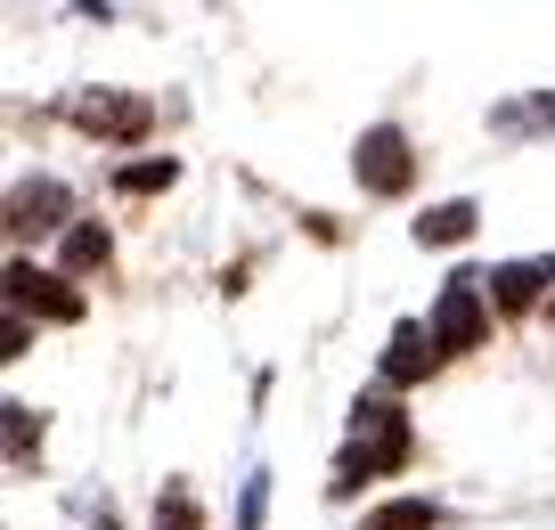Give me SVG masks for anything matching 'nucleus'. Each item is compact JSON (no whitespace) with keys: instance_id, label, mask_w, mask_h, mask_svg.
<instances>
[{"instance_id":"obj_1","label":"nucleus","mask_w":555,"mask_h":530,"mask_svg":"<svg viewBox=\"0 0 555 530\" xmlns=\"http://www.w3.org/2000/svg\"><path fill=\"white\" fill-rule=\"evenodd\" d=\"M409 457H416V425L400 416L392 392H367V400H351V441H344V457H335V481H327V490H335V497H360L367 481L409 474Z\"/></svg>"},{"instance_id":"obj_8","label":"nucleus","mask_w":555,"mask_h":530,"mask_svg":"<svg viewBox=\"0 0 555 530\" xmlns=\"http://www.w3.org/2000/svg\"><path fill=\"white\" fill-rule=\"evenodd\" d=\"M474 229H482V205H474V196H441V205H425V212L409 221V237L441 254V245H466Z\"/></svg>"},{"instance_id":"obj_3","label":"nucleus","mask_w":555,"mask_h":530,"mask_svg":"<svg viewBox=\"0 0 555 530\" xmlns=\"http://www.w3.org/2000/svg\"><path fill=\"white\" fill-rule=\"evenodd\" d=\"M351 180H360V196H409L416 189V147L400 122H367L360 139H351Z\"/></svg>"},{"instance_id":"obj_13","label":"nucleus","mask_w":555,"mask_h":530,"mask_svg":"<svg viewBox=\"0 0 555 530\" xmlns=\"http://www.w3.org/2000/svg\"><path fill=\"white\" fill-rule=\"evenodd\" d=\"M9 465H34L41 457V409H25V400H9Z\"/></svg>"},{"instance_id":"obj_18","label":"nucleus","mask_w":555,"mask_h":530,"mask_svg":"<svg viewBox=\"0 0 555 530\" xmlns=\"http://www.w3.org/2000/svg\"><path fill=\"white\" fill-rule=\"evenodd\" d=\"M547 286H555V254H547Z\"/></svg>"},{"instance_id":"obj_2","label":"nucleus","mask_w":555,"mask_h":530,"mask_svg":"<svg viewBox=\"0 0 555 530\" xmlns=\"http://www.w3.org/2000/svg\"><path fill=\"white\" fill-rule=\"evenodd\" d=\"M425 326H434L441 360L482 351V342H490V277L482 270H450V277H441V294H434V310H425Z\"/></svg>"},{"instance_id":"obj_17","label":"nucleus","mask_w":555,"mask_h":530,"mask_svg":"<svg viewBox=\"0 0 555 530\" xmlns=\"http://www.w3.org/2000/svg\"><path fill=\"white\" fill-rule=\"evenodd\" d=\"M0 360H25V319L9 310V326H0Z\"/></svg>"},{"instance_id":"obj_12","label":"nucleus","mask_w":555,"mask_h":530,"mask_svg":"<svg viewBox=\"0 0 555 530\" xmlns=\"http://www.w3.org/2000/svg\"><path fill=\"white\" fill-rule=\"evenodd\" d=\"M172 180H180V155H147V164H122L115 171L122 196H156V189H172Z\"/></svg>"},{"instance_id":"obj_6","label":"nucleus","mask_w":555,"mask_h":530,"mask_svg":"<svg viewBox=\"0 0 555 530\" xmlns=\"http://www.w3.org/2000/svg\"><path fill=\"white\" fill-rule=\"evenodd\" d=\"M9 229H17V237H50V229H74V196L57 189L50 171H41V180H17V189H9Z\"/></svg>"},{"instance_id":"obj_10","label":"nucleus","mask_w":555,"mask_h":530,"mask_svg":"<svg viewBox=\"0 0 555 530\" xmlns=\"http://www.w3.org/2000/svg\"><path fill=\"white\" fill-rule=\"evenodd\" d=\"M539 286H547V261H506V270H490V302L499 310H531Z\"/></svg>"},{"instance_id":"obj_16","label":"nucleus","mask_w":555,"mask_h":530,"mask_svg":"<svg viewBox=\"0 0 555 530\" xmlns=\"http://www.w3.org/2000/svg\"><path fill=\"white\" fill-rule=\"evenodd\" d=\"M261 506H270V474H245V497H237V530H261Z\"/></svg>"},{"instance_id":"obj_4","label":"nucleus","mask_w":555,"mask_h":530,"mask_svg":"<svg viewBox=\"0 0 555 530\" xmlns=\"http://www.w3.org/2000/svg\"><path fill=\"white\" fill-rule=\"evenodd\" d=\"M9 310L17 319H41V326H82V286H74L66 270H34V261H9Z\"/></svg>"},{"instance_id":"obj_5","label":"nucleus","mask_w":555,"mask_h":530,"mask_svg":"<svg viewBox=\"0 0 555 530\" xmlns=\"http://www.w3.org/2000/svg\"><path fill=\"white\" fill-rule=\"evenodd\" d=\"M74 122L90 139H115V147H139V139L156 131V106L139 99V90H82L74 99Z\"/></svg>"},{"instance_id":"obj_11","label":"nucleus","mask_w":555,"mask_h":530,"mask_svg":"<svg viewBox=\"0 0 555 530\" xmlns=\"http://www.w3.org/2000/svg\"><path fill=\"white\" fill-rule=\"evenodd\" d=\"M115 261V237H106L99 221H74L66 229V277H90V270H106Z\"/></svg>"},{"instance_id":"obj_9","label":"nucleus","mask_w":555,"mask_h":530,"mask_svg":"<svg viewBox=\"0 0 555 530\" xmlns=\"http://www.w3.org/2000/svg\"><path fill=\"white\" fill-rule=\"evenodd\" d=\"M441 522H450V514H441V497H425V490L384 497V506L360 514V530H441Z\"/></svg>"},{"instance_id":"obj_14","label":"nucleus","mask_w":555,"mask_h":530,"mask_svg":"<svg viewBox=\"0 0 555 530\" xmlns=\"http://www.w3.org/2000/svg\"><path fill=\"white\" fill-rule=\"evenodd\" d=\"M156 530H205V506H196L180 481H164V497H156Z\"/></svg>"},{"instance_id":"obj_7","label":"nucleus","mask_w":555,"mask_h":530,"mask_svg":"<svg viewBox=\"0 0 555 530\" xmlns=\"http://www.w3.org/2000/svg\"><path fill=\"white\" fill-rule=\"evenodd\" d=\"M434 367H441L434 326H425V319H400V326H392V342H384V367H376L384 392H409V384H416V376H434Z\"/></svg>"},{"instance_id":"obj_15","label":"nucleus","mask_w":555,"mask_h":530,"mask_svg":"<svg viewBox=\"0 0 555 530\" xmlns=\"http://www.w3.org/2000/svg\"><path fill=\"white\" fill-rule=\"evenodd\" d=\"M522 122H539V131H555V90H539L531 106H506V115H499V131H522Z\"/></svg>"}]
</instances>
